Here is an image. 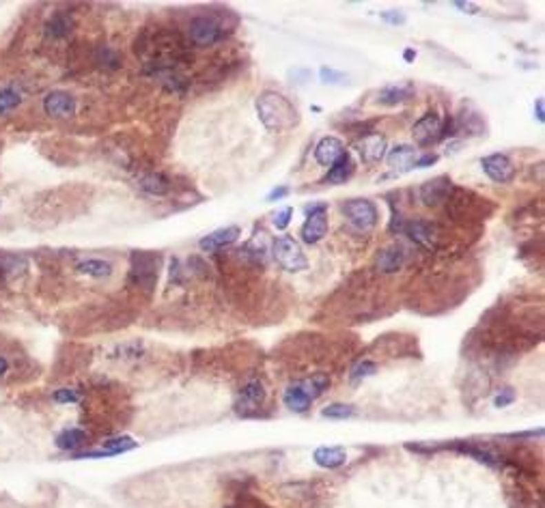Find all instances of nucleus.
Returning <instances> with one entry per match:
<instances>
[{"mask_svg": "<svg viewBox=\"0 0 545 508\" xmlns=\"http://www.w3.org/2000/svg\"><path fill=\"white\" fill-rule=\"evenodd\" d=\"M257 114L269 131H289L300 123V112L294 101L276 91H263L257 97Z\"/></svg>", "mask_w": 545, "mask_h": 508, "instance_id": "nucleus-1", "label": "nucleus"}, {"mask_svg": "<svg viewBox=\"0 0 545 508\" xmlns=\"http://www.w3.org/2000/svg\"><path fill=\"white\" fill-rule=\"evenodd\" d=\"M271 257L285 269V272H304L309 267V259L302 250V246L294 240L291 235H280L278 240L271 244Z\"/></svg>", "mask_w": 545, "mask_h": 508, "instance_id": "nucleus-2", "label": "nucleus"}, {"mask_svg": "<svg viewBox=\"0 0 545 508\" xmlns=\"http://www.w3.org/2000/svg\"><path fill=\"white\" fill-rule=\"evenodd\" d=\"M340 211L347 218V222L351 224V229L360 231V233H369L376 229L378 224V207L373 205L371 200L367 198H351V200H345L343 205H340Z\"/></svg>", "mask_w": 545, "mask_h": 508, "instance_id": "nucleus-3", "label": "nucleus"}, {"mask_svg": "<svg viewBox=\"0 0 545 508\" xmlns=\"http://www.w3.org/2000/svg\"><path fill=\"white\" fill-rule=\"evenodd\" d=\"M158 265H160V257L158 254H149V252H134L132 254V272H130V280L136 286H153V282L158 280Z\"/></svg>", "mask_w": 545, "mask_h": 508, "instance_id": "nucleus-4", "label": "nucleus"}, {"mask_svg": "<svg viewBox=\"0 0 545 508\" xmlns=\"http://www.w3.org/2000/svg\"><path fill=\"white\" fill-rule=\"evenodd\" d=\"M412 136L420 147H429L438 140H442V118L438 112L422 114L412 127Z\"/></svg>", "mask_w": 545, "mask_h": 508, "instance_id": "nucleus-5", "label": "nucleus"}, {"mask_svg": "<svg viewBox=\"0 0 545 508\" xmlns=\"http://www.w3.org/2000/svg\"><path fill=\"white\" fill-rule=\"evenodd\" d=\"M188 35L196 45H212L223 37V26H220V22H216L214 18L198 15V18H194L190 22Z\"/></svg>", "mask_w": 545, "mask_h": 508, "instance_id": "nucleus-6", "label": "nucleus"}, {"mask_svg": "<svg viewBox=\"0 0 545 508\" xmlns=\"http://www.w3.org/2000/svg\"><path fill=\"white\" fill-rule=\"evenodd\" d=\"M483 173L496 183H511L515 177V166L504 154H491L481 160Z\"/></svg>", "mask_w": 545, "mask_h": 508, "instance_id": "nucleus-7", "label": "nucleus"}, {"mask_svg": "<svg viewBox=\"0 0 545 508\" xmlns=\"http://www.w3.org/2000/svg\"><path fill=\"white\" fill-rule=\"evenodd\" d=\"M401 233H405L412 242H416L422 248L433 250L438 246V229L429 220H410V222H403Z\"/></svg>", "mask_w": 545, "mask_h": 508, "instance_id": "nucleus-8", "label": "nucleus"}, {"mask_svg": "<svg viewBox=\"0 0 545 508\" xmlns=\"http://www.w3.org/2000/svg\"><path fill=\"white\" fill-rule=\"evenodd\" d=\"M263 403H265V388L259 379H252L242 388L235 408L242 416H250L254 412H259L263 408Z\"/></svg>", "mask_w": 545, "mask_h": 508, "instance_id": "nucleus-9", "label": "nucleus"}, {"mask_svg": "<svg viewBox=\"0 0 545 508\" xmlns=\"http://www.w3.org/2000/svg\"><path fill=\"white\" fill-rule=\"evenodd\" d=\"M451 177H435L431 181H424L420 185V200L424 202L427 207H438L442 205L444 200H449V194H451Z\"/></svg>", "mask_w": 545, "mask_h": 508, "instance_id": "nucleus-10", "label": "nucleus"}, {"mask_svg": "<svg viewBox=\"0 0 545 508\" xmlns=\"http://www.w3.org/2000/svg\"><path fill=\"white\" fill-rule=\"evenodd\" d=\"M43 110L54 118H67L76 112V97L65 91H52L43 99Z\"/></svg>", "mask_w": 545, "mask_h": 508, "instance_id": "nucleus-11", "label": "nucleus"}, {"mask_svg": "<svg viewBox=\"0 0 545 508\" xmlns=\"http://www.w3.org/2000/svg\"><path fill=\"white\" fill-rule=\"evenodd\" d=\"M416 149L412 145H395L393 149L388 151L386 156V162L390 166V171L397 173V175H403V173H410L414 168V162H416Z\"/></svg>", "mask_w": 545, "mask_h": 508, "instance_id": "nucleus-12", "label": "nucleus"}, {"mask_svg": "<svg viewBox=\"0 0 545 508\" xmlns=\"http://www.w3.org/2000/svg\"><path fill=\"white\" fill-rule=\"evenodd\" d=\"M328 235V213H317V215H309L306 222L300 229V237L304 244L315 246L319 244L323 237Z\"/></svg>", "mask_w": 545, "mask_h": 508, "instance_id": "nucleus-13", "label": "nucleus"}, {"mask_svg": "<svg viewBox=\"0 0 545 508\" xmlns=\"http://www.w3.org/2000/svg\"><path fill=\"white\" fill-rule=\"evenodd\" d=\"M345 145H343V140H338L336 136H326V138H321L319 140V145L315 147V160H317V164H321V166H332L340 156L345 154Z\"/></svg>", "mask_w": 545, "mask_h": 508, "instance_id": "nucleus-14", "label": "nucleus"}, {"mask_svg": "<svg viewBox=\"0 0 545 508\" xmlns=\"http://www.w3.org/2000/svg\"><path fill=\"white\" fill-rule=\"evenodd\" d=\"M240 229L237 226H227V229H218L214 233H209L207 237H203L198 242L200 250H207V252H216V250H223L231 244L237 242V237H240Z\"/></svg>", "mask_w": 545, "mask_h": 508, "instance_id": "nucleus-15", "label": "nucleus"}, {"mask_svg": "<svg viewBox=\"0 0 545 508\" xmlns=\"http://www.w3.org/2000/svg\"><path fill=\"white\" fill-rule=\"evenodd\" d=\"M313 459L319 467L326 469H336L347 463V452L343 446H319L313 452Z\"/></svg>", "mask_w": 545, "mask_h": 508, "instance_id": "nucleus-16", "label": "nucleus"}, {"mask_svg": "<svg viewBox=\"0 0 545 508\" xmlns=\"http://www.w3.org/2000/svg\"><path fill=\"white\" fill-rule=\"evenodd\" d=\"M362 156V162L367 164H378L384 160L386 156V138L380 136V134H369L367 138H362L360 147H358Z\"/></svg>", "mask_w": 545, "mask_h": 508, "instance_id": "nucleus-17", "label": "nucleus"}, {"mask_svg": "<svg viewBox=\"0 0 545 508\" xmlns=\"http://www.w3.org/2000/svg\"><path fill=\"white\" fill-rule=\"evenodd\" d=\"M410 97H414V87L412 84H388L378 93V101L382 106H397L403 104Z\"/></svg>", "mask_w": 545, "mask_h": 508, "instance_id": "nucleus-18", "label": "nucleus"}, {"mask_svg": "<svg viewBox=\"0 0 545 508\" xmlns=\"http://www.w3.org/2000/svg\"><path fill=\"white\" fill-rule=\"evenodd\" d=\"M353 173H356V162L351 160V156L345 151V154L330 166V171L326 175V181L332 183V185H340V183L349 181L353 177Z\"/></svg>", "mask_w": 545, "mask_h": 508, "instance_id": "nucleus-19", "label": "nucleus"}, {"mask_svg": "<svg viewBox=\"0 0 545 508\" xmlns=\"http://www.w3.org/2000/svg\"><path fill=\"white\" fill-rule=\"evenodd\" d=\"M405 263V250L401 246H390L380 252L378 257V269L382 274H395Z\"/></svg>", "mask_w": 545, "mask_h": 508, "instance_id": "nucleus-20", "label": "nucleus"}, {"mask_svg": "<svg viewBox=\"0 0 545 508\" xmlns=\"http://www.w3.org/2000/svg\"><path fill=\"white\" fill-rule=\"evenodd\" d=\"M282 403L291 412H296V414H304L313 405V401L306 396V392L302 390L300 383H291V385L287 388L285 394H282Z\"/></svg>", "mask_w": 545, "mask_h": 508, "instance_id": "nucleus-21", "label": "nucleus"}, {"mask_svg": "<svg viewBox=\"0 0 545 508\" xmlns=\"http://www.w3.org/2000/svg\"><path fill=\"white\" fill-rule=\"evenodd\" d=\"M76 269L91 278H108L112 274V265L104 259H84L76 265Z\"/></svg>", "mask_w": 545, "mask_h": 508, "instance_id": "nucleus-22", "label": "nucleus"}, {"mask_svg": "<svg viewBox=\"0 0 545 508\" xmlns=\"http://www.w3.org/2000/svg\"><path fill=\"white\" fill-rule=\"evenodd\" d=\"M298 383L302 385V390L306 392V396H309L311 401H315L330 388V377L326 375V372H315L313 377L304 379V381H298Z\"/></svg>", "mask_w": 545, "mask_h": 508, "instance_id": "nucleus-23", "label": "nucleus"}, {"mask_svg": "<svg viewBox=\"0 0 545 508\" xmlns=\"http://www.w3.org/2000/svg\"><path fill=\"white\" fill-rule=\"evenodd\" d=\"M84 444H87V433H84L82 429H65L56 437V448H61V450L74 452V450L82 448Z\"/></svg>", "mask_w": 545, "mask_h": 508, "instance_id": "nucleus-24", "label": "nucleus"}, {"mask_svg": "<svg viewBox=\"0 0 545 508\" xmlns=\"http://www.w3.org/2000/svg\"><path fill=\"white\" fill-rule=\"evenodd\" d=\"M141 188L147 192V194H153V196H164L168 190H170V183L164 175L160 173H149L141 179Z\"/></svg>", "mask_w": 545, "mask_h": 508, "instance_id": "nucleus-25", "label": "nucleus"}, {"mask_svg": "<svg viewBox=\"0 0 545 508\" xmlns=\"http://www.w3.org/2000/svg\"><path fill=\"white\" fill-rule=\"evenodd\" d=\"M378 364L373 362V360H362V362H358L351 370H349V381L356 385V383H362L364 379L373 377L378 372Z\"/></svg>", "mask_w": 545, "mask_h": 508, "instance_id": "nucleus-26", "label": "nucleus"}, {"mask_svg": "<svg viewBox=\"0 0 545 508\" xmlns=\"http://www.w3.org/2000/svg\"><path fill=\"white\" fill-rule=\"evenodd\" d=\"M72 18L67 13H54L52 15V20L48 22V28H50V35H54V37H65V35H70L72 32Z\"/></svg>", "mask_w": 545, "mask_h": 508, "instance_id": "nucleus-27", "label": "nucleus"}, {"mask_svg": "<svg viewBox=\"0 0 545 508\" xmlns=\"http://www.w3.org/2000/svg\"><path fill=\"white\" fill-rule=\"evenodd\" d=\"M22 104V95L15 89H3L0 91V116L11 112L13 108H18Z\"/></svg>", "mask_w": 545, "mask_h": 508, "instance_id": "nucleus-28", "label": "nucleus"}, {"mask_svg": "<svg viewBox=\"0 0 545 508\" xmlns=\"http://www.w3.org/2000/svg\"><path fill=\"white\" fill-rule=\"evenodd\" d=\"M321 416L330 418V420H345V418L356 416V410L351 408V405H345V403H334V405H328L326 410H321Z\"/></svg>", "mask_w": 545, "mask_h": 508, "instance_id": "nucleus-29", "label": "nucleus"}, {"mask_svg": "<svg viewBox=\"0 0 545 508\" xmlns=\"http://www.w3.org/2000/svg\"><path fill=\"white\" fill-rule=\"evenodd\" d=\"M104 448L112 454V456H116V454H121V452H127V450H134L136 448V442L132 437H127V435H123V437H114V439H108V442L104 444Z\"/></svg>", "mask_w": 545, "mask_h": 508, "instance_id": "nucleus-30", "label": "nucleus"}, {"mask_svg": "<svg viewBox=\"0 0 545 508\" xmlns=\"http://www.w3.org/2000/svg\"><path fill=\"white\" fill-rule=\"evenodd\" d=\"M319 76H321V82H323V84H340V82H345V80H347L345 74L334 72V70H330V67H321V70H319Z\"/></svg>", "mask_w": 545, "mask_h": 508, "instance_id": "nucleus-31", "label": "nucleus"}, {"mask_svg": "<svg viewBox=\"0 0 545 508\" xmlns=\"http://www.w3.org/2000/svg\"><path fill=\"white\" fill-rule=\"evenodd\" d=\"M291 215H294V209H291V207H285V209H280V211L274 215V220H271V222H274V226H276L278 231H285V229L289 226V222H291Z\"/></svg>", "mask_w": 545, "mask_h": 508, "instance_id": "nucleus-32", "label": "nucleus"}, {"mask_svg": "<svg viewBox=\"0 0 545 508\" xmlns=\"http://www.w3.org/2000/svg\"><path fill=\"white\" fill-rule=\"evenodd\" d=\"M513 401H515L513 388H504V390H500L496 394V399H493V405H496V408H506V405H511Z\"/></svg>", "mask_w": 545, "mask_h": 508, "instance_id": "nucleus-33", "label": "nucleus"}, {"mask_svg": "<svg viewBox=\"0 0 545 508\" xmlns=\"http://www.w3.org/2000/svg\"><path fill=\"white\" fill-rule=\"evenodd\" d=\"M54 401L56 403H76L78 401V392L70 390V388H63V390L54 392Z\"/></svg>", "mask_w": 545, "mask_h": 508, "instance_id": "nucleus-34", "label": "nucleus"}, {"mask_svg": "<svg viewBox=\"0 0 545 508\" xmlns=\"http://www.w3.org/2000/svg\"><path fill=\"white\" fill-rule=\"evenodd\" d=\"M382 20L384 22H388V24H395V26H401V24H405V13H401V11H386V13H382Z\"/></svg>", "mask_w": 545, "mask_h": 508, "instance_id": "nucleus-35", "label": "nucleus"}, {"mask_svg": "<svg viewBox=\"0 0 545 508\" xmlns=\"http://www.w3.org/2000/svg\"><path fill=\"white\" fill-rule=\"evenodd\" d=\"M438 160H440V156H438V154H424V156L416 158V162H414V168H429V166H433Z\"/></svg>", "mask_w": 545, "mask_h": 508, "instance_id": "nucleus-36", "label": "nucleus"}, {"mask_svg": "<svg viewBox=\"0 0 545 508\" xmlns=\"http://www.w3.org/2000/svg\"><path fill=\"white\" fill-rule=\"evenodd\" d=\"M326 211H328V202H313V205H306L304 207L306 218H309V215H317V213H326Z\"/></svg>", "mask_w": 545, "mask_h": 508, "instance_id": "nucleus-37", "label": "nucleus"}, {"mask_svg": "<svg viewBox=\"0 0 545 508\" xmlns=\"http://www.w3.org/2000/svg\"><path fill=\"white\" fill-rule=\"evenodd\" d=\"M287 194H289V188H287V185H280V188H274V190H271V192L267 194V198H265V200H267V202H274V200H280V198H285Z\"/></svg>", "mask_w": 545, "mask_h": 508, "instance_id": "nucleus-38", "label": "nucleus"}, {"mask_svg": "<svg viewBox=\"0 0 545 508\" xmlns=\"http://www.w3.org/2000/svg\"><path fill=\"white\" fill-rule=\"evenodd\" d=\"M535 112H537V121L539 123H545V101L541 97L535 101Z\"/></svg>", "mask_w": 545, "mask_h": 508, "instance_id": "nucleus-39", "label": "nucleus"}, {"mask_svg": "<svg viewBox=\"0 0 545 508\" xmlns=\"http://www.w3.org/2000/svg\"><path fill=\"white\" fill-rule=\"evenodd\" d=\"M457 9H464V13H479V7H474L472 3H455Z\"/></svg>", "mask_w": 545, "mask_h": 508, "instance_id": "nucleus-40", "label": "nucleus"}, {"mask_svg": "<svg viewBox=\"0 0 545 508\" xmlns=\"http://www.w3.org/2000/svg\"><path fill=\"white\" fill-rule=\"evenodd\" d=\"M403 59H405L407 63H412V61L416 59V52H414V50H412V47H407V50H405V52H403Z\"/></svg>", "mask_w": 545, "mask_h": 508, "instance_id": "nucleus-41", "label": "nucleus"}, {"mask_svg": "<svg viewBox=\"0 0 545 508\" xmlns=\"http://www.w3.org/2000/svg\"><path fill=\"white\" fill-rule=\"evenodd\" d=\"M7 368H9V362H7L5 358H0V377H3V375H5V372H7Z\"/></svg>", "mask_w": 545, "mask_h": 508, "instance_id": "nucleus-42", "label": "nucleus"}]
</instances>
